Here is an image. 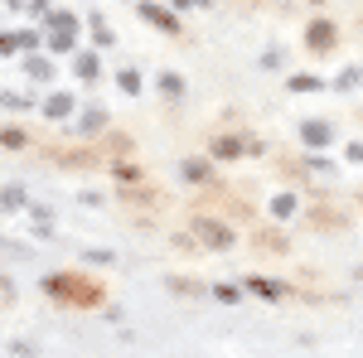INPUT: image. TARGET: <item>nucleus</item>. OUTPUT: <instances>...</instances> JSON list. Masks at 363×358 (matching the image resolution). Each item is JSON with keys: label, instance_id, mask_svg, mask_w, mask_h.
Here are the masks:
<instances>
[{"label": "nucleus", "instance_id": "26", "mask_svg": "<svg viewBox=\"0 0 363 358\" xmlns=\"http://www.w3.org/2000/svg\"><path fill=\"white\" fill-rule=\"evenodd\" d=\"M34 5H39V10H44V0H34Z\"/></svg>", "mask_w": 363, "mask_h": 358}, {"label": "nucleus", "instance_id": "2", "mask_svg": "<svg viewBox=\"0 0 363 358\" xmlns=\"http://www.w3.org/2000/svg\"><path fill=\"white\" fill-rule=\"evenodd\" d=\"M189 233H194L203 247H213V252H228V247H233V233H228L223 223H213V218H194V223H189Z\"/></svg>", "mask_w": 363, "mask_h": 358}, {"label": "nucleus", "instance_id": "23", "mask_svg": "<svg viewBox=\"0 0 363 358\" xmlns=\"http://www.w3.org/2000/svg\"><path fill=\"white\" fill-rule=\"evenodd\" d=\"M112 169H116V179H126V184H131V179H136V174H140L136 165H112Z\"/></svg>", "mask_w": 363, "mask_h": 358}, {"label": "nucleus", "instance_id": "5", "mask_svg": "<svg viewBox=\"0 0 363 358\" xmlns=\"http://www.w3.org/2000/svg\"><path fill=\"white\" fill-rule=\"evenodd\" d=\"M301 136H306V145H330L335 131H330L325 121H306V126H301Z\"/></svg>", "mask_w": 363, "mask_h": 358}, {"label": "nucleus", "instance_id": "8", "mask_svg": "<svg viewBox=\"0 0 363 358\" xmlns=\"http://www.w3.org/2000/svg\"><path fill=\"white\" fill-rule=\"evenodd\" d=\"M73 73H78L83 83H92V78H97V54H78L73 58Z\"/></svg>", "mask_w": 363, "mask_h": 358}, {"label": "nucleus", "instance_id": "24", "mask_svg": "<svg viewBox=\"0 0 363 358\" xmlns=\"http://www.w3.org/2000/svg\"><path fill=\"white\" fill-rule=\"evenodd\" d=\"M10 49H20V34H0V54H10Z\"/></svg>", "mask_w": 363, "mask_h": 358}, {"label": "nucleus", "instance_id": "20", "mask_svg": "<svg viewBox=\"0 0 363 358\" xmlns=\"http://www.w3.org/2000/svg\"><path fill=\"white\" fill-rule=\"evenodd\" d=\"M0 107H34V97H20V92H0Z\"/></svg>", "mask_w": 363, "mask_h": 358}, {"label": "nucleus", "instance_id": "17", "mask_svg": "<svg viewBox=\"0 0 363 358\" xmlns=\"http://www.w3.org/2000/svg\"><path fill=\"white\" fill-rule=\"evenodd\" d=\"M25 68H29V78H39V83H44L49 73H54V68H49V58H29Z\"/></svg>", "mask_w": 363, "mask_h": 358}, {"label": "nucleus", "instance_id": "4", "mask_svg": "<svg viewBox=\"0 0 363 358\" xmlns=\"http://www.w3.org/2000/svg\"><path fill=\"white\" fill-rule=\"evenodd\" d=\"M306 39L315 49H330V44H335V25H330V20H315V25L306 29Z\"/></svg>", "mask_w": 363, "mask_h": 358}, {"label": "nucleus", "instance_id": "11", "mask_svg": "<svg viewBox=\"0 0 363 358\" xmlns=\"http://www.w3.org/2000/svg\"><path fill=\"white\" fill-rule=\"evenodd\" d=\"M116 87L136 97V92H140V73H136V68H121V73H116Z\"/></svg>", "mask_w": 363, "mask_h": 358}, {"label": "nucleus", "instance_id": "9", "mask_svg": "<svg viewBox=\"0 0 363 358\" xmlns=\"http://www.w3.org/2000/svg\"><path fill=\"white\" fill-rule=\"evenodd\" d=\"M179 174H184L189 184H203V179H208V160H184V165H179Z\"/></svg>", "mask_w": 363, "mask_h": 358}, {"label": "nucleus", "instance_id": "12", "mask_svg": "<svg viewBox=\"0 0 363 358\" xmlns=\"http://www.w3.org/2000/svg\"><path fill=\"white\" fill-rule=\"evenodd\" d=\"M160 92L165 97H184V78L179 73H160Z\"/></svg>", "mask_w": 363, "mask_h": 358}, {"label": "nucleus", "instance_id": "15", "mask_svg": "<svg viewBox=\"0 0 363 358\" xmlns=\"http://www.w3.org/2000/svg\"><path fill=\"white\" fill-rule=\"evenodd\" d=\"M102 126H107V111H87L83 116V136H97Z\"/></svg>", "mask_w": 363, "mask_h": 358}, {"label": "nucleus", "instance_id": "14", "mask_svg": "<svg viewBox=\"0 0 363 358\" xmlns=\"http://www.w3.org/2000/svg\"><path fill=\"white\" fill-rule=\"evenodd\" d=\"M0 145H10V150H20V145H29V136L20 131V126H5V131H0Z\"/></svg>", "mask_w": 363, "mask_h": 358}, {"label": "nucleus", "instance_id": "21", "mask_svg": "<svg viewBox=\"0 0 363 358\" xmlns=\"http://www.w3.org/2000/svg\"><path fill=\"white\" fill-rule=\"evenodd\" d=\"M359 78H363L359 68H344V73H339V92H344V87H359Z\"/></svg>", "mask_w": 363, "mask_h": 358}, {"label": "nucleus", "instance_id": "16", "mask_svg": "<svg viewBox=\"0 0 363 358\" xmlns=\"http://www.w3.org/2000/svg\"><path fill=\"white\" fill-rule=\"evenodd\" d=\"M0 203H5V208H25V189H15V184L0 189Z\"/></svg>", "mask_w": 363, "mask_h": 358}, {"label": "nucleus", "instance_id": "6", "mask_svg": "<svg viewBox=\"0 0 363 358\" xmlns=\"http://www.w3.org/2000/svg\"><path fill=\"white\" fill-rule=\"evenodd\" d=\"M44 111H49V116H68V111H73V92H54V97H49V102H44Z\"/></svg>", "mask_w": 363, "mask_h": 358}, {"label": "nucleus", "instance_id": "7", "mask_svg": "<svg viewBox=\"0 0 363 358\" xmlns=\"http://www.w3.org/2000/svg\"><path fill=\"white\" fill-rule=\"evenodd\" d=\"M247 291H252V296H267V301H277V296H281V281H267V276H252V281H247Z\"/></svg>", "mask_w": 363, "mask_h": 358}, {"label": "nucleus", "instance_id": "19", "mask_svg": "<svg viewBox=\"0 0 363 358\" xmlns=\"http://www.w3.org/2000/svg\"><path fill=\"white\" fill-rule=\"evenodd\" d=\"M291 92H320V78L301 73V78H291Z\"/></svg>", "mask_w": 363, "mask_h": 358}, {"label": "nucleus", "instance_id": "22", "mask_svg": "<svg viewBox=\"0 0 363 358\" xmlns=\"http://www.w3.org/2000/svg\"><path fill=\"white\" fill-rule=\"evenodd\" d=\"M92 34H97V44H112V29L102 25V20H92Z\"/></svg>", "mask_w": 363, "mask_h": 358}, {"label": "nucleus", "instance_id": "3", "mask_svg": "<svg viewBox=\"0 0 363 358\" xmlns=\"http://www.w3.org/2000/svg\"><path fill=\"white\" fill-rule=\"evenodd\" d=\"M140 20H145V25H155V29H165V34H179V20L169 15L165 5H150V0H145V5H140Z\"/></svg>", "mask_w": 363, "mask_h": 358}, {"label": "nucleus", "instance_id": "25", "mask_svg": "<svg viewBox=\"0 0 363 358\" xmlns=\"http://www.w3.org/2000/svg\"><path fill=\"white\" fill-rule=\"evenodd\" d=\"M344 155H349V160H363V145H349Z\"/></svg>", "mask_w": 363, "mask_h": 358}, {"label": "nucleus", "instance_id": "10", "mask_svg": "<svg viewBox=\"0 0 363 358\" xmlns=\"http://www.w3.org/2000/svg\"><path fill=\"white\" fill-rule=\"evenodd\" d=\"M238 150H242V140H238V136H218V140H213V155H218V160H233Z\"/></svg>", "mask_w": 363, "mask_h": 358}, {"label": "nucleus", "instance_id": "18", "mask_svg": "<svg viewBox=\"0 0 363 358\" xmlns=\"http://www.w3.org/2000/svg\"><path fill=\"white\" fill-rule=\"evenodd\" d=\"M49 25L54 29H78V20H73L68 10H49Z\"/></svg>", "mask_w": 363, "mask_h": 358}, {"label": "nucleus", "instance_id": "1", "mask_svg": "<svg viewBox=\"0 0 363 358\" xmlns=\"http://www.w3.org/2000/svg\"><path fill=\"white\" fill-rule=\"evenodd\" d=\"M44 291L58 296V301H78V305H97V301H102V291H97L87 276H68V272L49 276V281H44Z\"/></svg>", "mask_w": 363, "mask_h": 358}, {"label": "nucleus", "instance_id": "13", "mask_svg": "<svg viewBox=\"0 0 363 358\" xmlns=\"http://www.w3.org/2000/svg\"><path fill=\"white\" fill-rule=\"evenodd\" d=\"M291 213H296V198L291 194H277L272 198V218H291Z\"/></svg>", "mask_w": 363, "mask_h": 358}]
</instances>
